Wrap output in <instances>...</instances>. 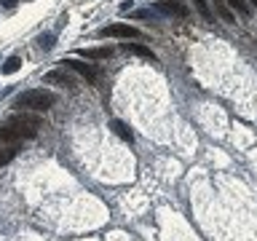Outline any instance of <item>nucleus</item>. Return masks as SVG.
I'll list each match as a JSON object with an SVG mask.
<instances>
[{"mask_svg": "<svg viewBox=\"0 0 257 241\" xmlns=\"http://www.w3.org/2000/svg\"><path fill=\"white\" fill-rule=\"evenodd\" d=\"M112 54V48H83L80 56H86V59H107Z\"/></svg>", "mask_w": 257, "mask_h": 241, "instance_id": "9d476101", "label": "nucleus"}, {"mask_svg": "<svg viewBox=\"0 0 257 241\" xmlns=\"http://www.w3.org/2000/svg\"><path fill=\"white\" fill-rule=\"evenodd\" d=\"M46 83H59V86H72L75 83V78L70 75V72H64V67L62 70H51V72H46Z\"/></svg>", "mask_w": 257, "mask_h": 241, "instance_id": "423d86ee", "label": "nucleus"}, {"mask_svg": "<svg viewBox=\"0 0 257 241\" xmlns=\"http://www.w3.org/2000/svg\"><path fill=\"white\" fill-rule=\"evenodd\" d=\"M56 94L48 91V88H30V91H22L14 96V107L19 110H35V112H46L48 107H54Z\"/></svg>", "mask_w": 257, "mask_h": 241, "instance_id": "f257e3e1", "label": "nucleus"}, {"mask_svg": "<svg viewBox=\"0 0 257 241\" xmlns=\"http://www.w3.org/2000/svg\"><path fill=\"white\" fill-rule=\"evenodd\" d=\"M35 132H27V129H19V126H0V142H22V140H32Z\"/></svg>", "mask_w": 257, "mask_h": 241, "instance_id": "7ed1b4c3", "label": "nucleus"}, {"mask_svg": "<svg viewBox=\"0 0 257 241\" xmlns=\"http://www.w3.org/2000/svg\"><path fill=\"white\" fill-rule=\"evenodd\" d=\"M252 3H254V6H257V0H252Z\"/></svg>", "mask_w": 257, "mask_h": 241, "instance_id": "a211bd4d", "label": "nucleus"}, {"mask_svg": "<svg viewBox=\"0 0 257 241\" xmlns=\"http://www.w3.org/2000/svg\"><path fill=\"white\" fill-rule=\"evenodd\" d=\"M214 3H217V8H220V16H222V22H233V14L228 11V8H225V6L220 3V0H214Z\"/></svg>", "mask_w": 257, "mask_h": 241, "instance_id": "dca6fc26", "label": "nucleus"}, {"mask_svg": "<svg viewBox=\"0 0 257 241\" xmlns=\"http://www.w3.org/2000/svg\"><path fill=\"white\" fill-rule=\"evenodd\" d=\"M0 70H3V75H14V72H19L22 70V56H8Z\"/></svg>", "mask_w": 257, "mask_h": 241, "instance_id": "1a4fd4ad", "label": "nucleus"}, {"mask_svg": "<svg viewBox=\"0 0 257 241\" xmlns=\"http://www.w3.org/2000/svg\"><path fill=\"white\" fill-rule=\"evenodd\" d=\"M14 156H16V148H14V145H11V148H6V150H0V166L8 164V161H11Z\"/></svg>", "mask_w": 257, "mask_h": 241, "instance_id": "4468645a", "label": "nucleus"}, {"mask_svg": "<svg viewBox=\"0 0 257 241\" xmlns=\"http://www.w3.org/2000/svg\"><path fill=\"white\" fill-rule=\"evenodd\" d=\"M54 40H56L54 32H43V35L38 38V46L43 48V51H51V48H54Z\"/></svg>", "mask_w": 257, "mask_h": 241, "instance_id": "ddd939ff", "label": "nucleus"}, {"mask_svg": "<svg viewBox=\"0 0 257 241\" xmlns=\"http://www.w3.org/2000/svg\"><path fill=\"white\" fill-rule=\"evenodd\" d=\"M193 6H196V11L204 16L206 22H212V8H209V3L206 0H193Z\"/></svg>", "mask_w": 257, "mask_h": 241, "instance_id": "f8f14e48", "label": "nucleus"}, {"mask_svg": "<svg viewBox=\"0 0 257 241\" xmlns=\"http://www.w3.org/2000/svg\"><path fill=\"white\" fill-rule=\"evenodd\" d=\"M8 124H11V126H19V129H27V132H35V134H38L40 118H38V115H27V112H19V115L8 118Z\"/></svg>", "mask_w": 257, "mask_h": 241, "instance_id": "39448f33", "label": "nucleus"}, {"mask_svg": "<svg viewBox=\"0 0 257 241\" xmlns=\"http://www.w3.org/2000/svg\"><path fill=\"white\" fill-rule=\"evenodd\" d=\"M110 126H112V132H115V134H118L123 142H134V134H132V129H128V126L123 124V120H112Z\"/></svg>", "mask_w": 257, "mask_h": 241, "instance_id": "6e6552de", "label": "nucleus"}, {"mask_svg": "<svg viewBox=\"0 0 257 241\" xmlns=\"http://www.w3.org/2000/svg\"><path fill=\"white\" fill-rule=\"evenodd\" d=\"M62 67H70L72 72H78V75H83L88 83H96L99 80V75H96V70L91 67V64H86V62H80V59H64L62 62Z\"/></svg>", "mask_w": 257, "mask_h": 241, "instance_id": "20e7f679", "label": "nucleus"}, {"mask_svg": "<svg viewBox=\"0 0 257 241\" xmlns=\"http://www.w3.org/2000/svg\"><path fill=\"white\" fill-rule=\"evenodd\" d=\"M228 3H230L233 8H236V11H238L241 16H246V14H249V6L244 3V0H228Z\"/></svg>", "mask_w": 257, "mask_h": 241, "instance_id": "2eb2a0df", "label": "nucleus"}, {"mask_svg": "<svg viewBox=\"0 0 257 241\" xmlns=\"http://www.w3.org/2000/svg\"><path fill=\"white\" fill-rule=\"evenodd\" d=\"M123 48L126 51H132V54H137V56H145V59H156V54L150 51V48H145V46H140V43H123Z\"/></svg>", "mask_w": 257, "mask_h": 241, "instance_id": "9b49d317", "label": "nucleus"}, {"mask_svg": "<svg viewBox=\"0 0 257 241\" xmlns=\"http://www.w3.org/2000/svg\"><path fill=\"white\" fill-rule=\"evenodd\" d=\"M3 3H6L8 8H14V6H16V0H3Z\"/></svg>", "mask_w": 257, "mask_h": 241, "instance_id": "f3484780", "label": "nucleus"}, {"mask_svg": "<svg viewBox=\"0 0 257 241\" xmlns=\"http://www.w3.org/2000/svg\"><path fill=\"white\" fill-rule=\"evenodd\" d=\"M156 11H158V14H177V16H188V8L180 6V3H174V0H164V3H158V6H156Z\"/></svg>", "mask_w": 257, "mask_h": 241, "instance_id": "0eeeda50", "label": "nucleus"}, {"mask_svg": "<svg viewBox=\"0 0 257 241\" xmlns=\"http://www.w3.org/2000/svg\"><path fill=\"white\" fill-rule=\"evenodd\" d=\"M99 38H140V30L132 27V24H110V27H102L96 32Z\"/></svg>", "mask_w": 257, "mask_h": 241, "instance_id": "f03ea898", "label": "nucleus"}]
</instances>
